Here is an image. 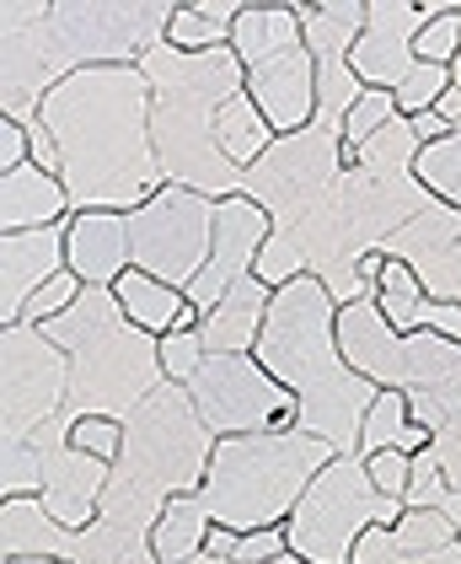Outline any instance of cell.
I'll list each match as a JSON object with an SVG mask.
<instances>
[{"label": "cell", "mask_w": 461, "mask_h": 564, "mask_svg": "<svg viewBox=\"0 0 461 564\" xmlns=\"http://www.w3.org/2000/svg\"><path fill=\"white\" fill-rule=\"evenodd\" d=\"M408 425H414V414H408V392L381 388L376 403H371V414H365V431H360V457H376V452H386V446H403Z\"/></svg>", "instance_id": "cell-30"}, {"label": "cell", "mask_w": 461, "mask_h": 564, "mask_svg": "<svg viewBox=\"0 0 461 564\" xmlns=\"http://www.w3.org/2000/svg\"><path fill=\"white\" fill-rule=\"evenodd\" d=\"M268 237H274V216H268L263 205H252L248 194H237V199H220V205H215V248H210V263L199 269V280H194L183 296L199 306V312L220 306V296H226L231 285H242L252 269H257V253L268 248Z\"/></svg>", "instance_id": "cell-14"}, {"label": "cell", "mask_w": 461, "mask_h": 564, "mask_svg": "<svg viewBox=\"0 0 461 564\" xmlns=\"http://www.w3.org/2000/svg\"><path fill=\"white\" fill-rule=\"evenodd\" d=\"M435 113H440V119H446V124H451V130H461V91H457V87L446 91V97H440V102H435Z\"/></svg>", "instance_id": "cell-48"}, {"label": "cell", "mask_w": 461, "mask_h": 564, "mask_svg": "<svg viewBox=\"0 0 461 564\" xmlns=\"http://www.w3.org/2000/svg\"><path fill=\"white\" fill-rule=\"evenodd\" d=\"M365 468H371V478H376L381 495H408V478H414V457L403 452V446H386V452H376V457H365Z\"/></svg>", "instance_id": "cell-43"}, {"label": "cell", "mask_w": 461, "mask_h": 564, "mask_svg": "<svg viewBox=\"0 0 461 564\" xmlns=\"http://www.w3.org/2000/svg\"><path fill=\"white\" fill-rule=\"evenodd\" d=\"M54 0H6L0 6V108L11 124H39L43 97L59 87V54L48 28Z\"/></svg>", "instance_id": "cell-13"}, {"label": "cell", "mask_w": 461, "mask_h": 564, "mask_svg": "<svg viewBox=\"0 0 461 564\" xmlns=\"http://www.w3.org/2000/svg\"><path fill=\"white\" fill-rule=\"evenodd\" d=\"M172 0H124V6H102V0H59L48 11L54 28V54H59V76L97 70V65H140L151 48L167 44L172 28Z\"/></svg>", "instance_id": "cell-8"}, {"label": "cell", "mask_w": 461, "mask_h": 564, "mask_svg": "<svg viewBox=\"0 0 461 564\" xmlns=\"http://www.w3.org/2000/svg\"><path fill=\"white\" fill-rule=\"evenodd\" d=\"M129 248H134V269H145L151 280H162L172 291H188L199 280V269L210 263L215 199L167 183L151 205H140L129 216Z\"/></svg>", "instance_id": "cell-10"}, {"label": "cell", "mask_w": 461, "mask_h": 564, "mask_svg": "<svg viewBox=\"0 0 461 564\" xmlns=\"http://www.w3.org/2000/svg\"><path fill=\"white\" fill-rule=\"evenodd\" d=\"M0 495H6V500L43 495V446L39 441H0Z\"/></svg>", "instance_id": "cell-31"}, {"label": "cell", "mask_w": 461, "mask_h": 564, "mask_svg": "<svg viewBox=\"0 0 461 564\" xmlns=\"http://www.w3.org/2000/svg\"><path fill=\"white\" fill-rule=\"evenodd\" d=\"M435 457H440V468H446V478H451V489H461V431L435 435Z\"/></svg>", "instance_id": "cell-45"}, {"label": "cell", "mask_w": 461, "mask_h": 564, "mask_svg": "<svg viewBox=\"0 0 461 564\" xmlns=\"http://www.w3.org/2000/svg\"><path fill=\"white\" fill-rule=\"evenodd\" d=\"M215 441L220 435H210V425L199 420L194 392L162 382L124 420V452L113 463L97 517L151 538V527L162 521V511L177 495H199V484L210 474Z\"/></svg>", "instance_id": "cell-5"}, {"label": "cell", "mask_w": 461, "mask_h": 564, "mask_svg": "<svg viewBox=\"0 0 461 564\" xmlns=\"http://www.w3.org/2000/svg\"><path fill=\"white\" fill-rule=\"evenodd\" d=\"M397 119H403V113H397V97L371 87L354 108H349V119H343V145H349V151H360L365 140H376V134L386 130V124H397Z\"/></svg>", "instance_id": "cell-34"}, {"label": "cell", "mask_w": 461, "mask_h": 564, "mask_svg": "<svg viewBox=\"0 0 461 564\" xmlns=\"http://www.w3.org/2000/svg\"><path fill=\"white\" fill-rule=\"evenodd\" d=\"M151 82L140 65H97L76 70L43 97L39 124L59 140V177L70 194V216L113 210L134 216L151 205L167 177L151 140Z\"/></svg>", "instance_id": "cell-1"}, {"label": "cell", "mask_w": 461, "mask_h": 564, "mask_svg": "<svg viewBox=\"0 0 461 564\" xmlns=\"http://www.w3.org/2000/svg\"><path fill=\"white\" fill-rule=\"evenodd\" d=\"M397 549H446V543H461L457 521L446 511H403V521L386 527Z\"/></svg>", "instance_id": "cell-35"}, {"label": "cell", "mask_w": 461, "mask_h": 564, "mask_svg": "<svg viewBox=\"0 0 461 564\" xmlns=\"http://www.w3.org/2000/svg\"><path fill=\"white\" fill-rule=\"evenodd\" d=\"M446 495H451V478L440 468V457H435V446L414 457V478H408V511H440L446 506Z\"/></svg>", "instance_id": "cell-40"}, {"label": "cell", "mask_w": 461, "mask_h": 564, "mask_svg": "<svg viewBox=\"0 0 461 564\" xmlns=\"http://www.w3.org/2000/svg\"><path fill=\"white\" fill-rule=\"evenodd\" d=\"M199 420L210 435H263V431H295L300 403L290 388H279L257 355H210L199 377L188 382Z\"/></svg>", "instance_id": "cell-12"}, {"label": "cell", "mask_w": 461, "mask_h": 564, "mask_svg": "<svg viewBox=\"0 0 461 564\" xmlns=\"http://www.w3.org/2000/svg\"><path fill=\"white\" fill-rule=\"evenodd\" d=\"M6 564H70V560H48V554H28V560H6Z\"/></svg>", "instance_id": "cell-51"}, {"label": "cell", "mask_w": 461, "mask_h": 564, "mask_svg": "<svg viewBox=\"0 0 461 564\" xmlns=\"http://www.w3.org/2000/svg\"><path fill=\"white\" fill-rule=\"evenodd\" d=\"M65 259H70V274H81V285H119L129 269H134V248H129V216H113V210H86V216H70L65 226Z\"/></svg>", "instance_id": "cell-20"}, {"label": "cell", "mask_w": 461, "mask_h": 564, "mask_svg": "<svg viewBox=\"0 0 461 564\" xmlns=\"http://www.w3.org/2000/svg\"><path fill=\"white\" fill-rule=\"evenodd\" d=\"M65 220L39 226V231H6L0 237V328L22 323V306L39 296L54 274H65Z\"/></svg>", "instance_id": "cell-18"}, {"label": "cell", "mask_w": 461, "mask_h": 564, "mask_svg": "<svg viewBox=\"0 0 461 564\" xmlns=\"http://www.w3.org/2000/svg\"><path fill=\"white\" fill-rule=\"evenodd\" d=\"M440 11V0H419V6H403V0H371L365 6V33H360V44L349 54V65H354V76L365 82V87L376 91H397L408 76H414V65H419V44L424 22Z\"/></svg>", "instance_id": "cell-15"}, {"label": "cell", "mask_w": 461, "mask_h": 564, "mask_svg": "<svg viewBox=\"0 0 461 564\" xmlns=\"http://www.w3.org/2000/svg\"><path fill=\"white\" fill-rule=\"evenodd\" d=\"M210 511H205V500L199 495H177L162 521L151 527V554L156 564H194L205 554V543H210Z\"/></svg>", "instance_id": "cell-24"}, {"label": "cell", "mask_w": 461, "mask_h": 564, "mask_svg": "<svg viewBox=\"0 0 461 564\" xmlns=\"http://www.w3.org/2000/svg\"><path fill=\"white\" fill-rule=\"evenodd\" d=\"M252 274H257L263 285L285 291L290 280H300V274H306V259H300V248H295L285 231H274V237H268V248L257 253V269H252Z\"/></svg>", "instance_id": "cell-41"}, {"label": "cell", "mask_w": 461, "mask_h": 564, "mask_svg": "<svg viewBox=\"0 0 461 564\" xmlns=\"http://www.w3.org/2000/svg\"><path fill=\"white\" fill-rule=\"evenodd\" d=\"M414 54H419L424 65H457V54H461V6H446V0H440V11L424 22Z\"/></svg>", "instance_id": "cell-36"}, {"label": "cell", "mask_w": 461, "mask_h": 564, "mask_svg": "<svg viewBox=\"0 0 461 564\" xmlns=\"http://www.w3.org/2000/svg\"><path fill=\"white\" fill-rule=\"evenodd\" d=\"M274 140H279V134H274V124L257 113V102H252L248 91L231 97V102L220 108V151H226V162H231L237 173H248L252 162H263Z\"/></svg>", "instance_id": "cell-27"}, {"label": "cell", "mask_w": 461, "mask_h": 564, "mask_svg": "<svg viewBox=\"0 0 461 564\" xmlns=\"http://www.w3.org/2000/svg\"><path fill=\"white\" fill-rule=\"evenodd\" d=\"M70 398V360L43 328H0V441H33Z\"/></svg>", "instance_id": "cell-11"}, {"label": "cell", "mask_w": 461, "mask_h": 564, "mask_svg": "<svg viewBox=\"0 0 461 564\" xmlns=\"http://www.w3.org/2000/svg\"><path fill=\"white\" fill-rule=\"evenodd\" d=\"M43 446V506H48V517L59 521V527H70V532H81L97 521L102 511V495H108V478H113V463H102V457H91L81 446H70L65 435L54 431H39L33 435Z\"/></svg>", "instance_id": "cell-16"}, {"label": "cell", "mask_w": 461, "mask_h": 564, "mask_svg": "<svg viewBox=\"0 0 461 564\" xmlns=\"http://www.w3.org/2000/svg\"><path fill=\"white\" fill-rule=\"evenodd\" d=\"M300 39H306V33H300L295 6H242V17H237V28H231V54L242 59V70H252V65L285 54V48L300 44Z\"/></svg>", "instance_id": "cell-23"}, {"label": "cell", "mask_w": 461, "mask_h": 564, "mask_svg": "<svg viewBox=\"0 0 461 564\" xmlns=\"http://www.w3.org/2000/svg\"><path fill=\"white\" fill-rule=\"evenodd\" d=\"M145 82H151V140H156V162L172 188H194L205 199H237L242 173L226 162L220 151V108L231 97L248 91V70L231 48H205V54H183V48H151L140 59Z\"/></svg>", "instance_id": "cell-3"}, {"label": "cell", "mask_w": 461, "mask_h": 564, "mask_svg": "<svg viewBox=\"0 0 461 564\" xmlns=\"http://www.w3.org/2000/svg\"><path fill=\"white\" fill-rule=\"evenodd\" d=\"M451 87L461 91V54H457V65H451Z\"/></svg>", "instance_id": "cell-52"}, {"label": "cell", "mask_w": 461, "mask_h": 564, "mask_svg": "<svg viewBox=\"0 0 461 564\" xmlns=\"http://www.w3.org/2000/svg\"><path fill=\"white\" fill-rule=\"evenodd\" d=\"M338 452L322 435L306 431H263V435H220L210 474L199 484V500L215 527L257 532L285 527L311 478L333 463Z\"/></svg>", "instance_id": "cell-6"}, {"label": "cell", "mask_w": 461, "mask_h": 564, "mask_svg": "<svg viewBox=\"0 0 461 564\" xmlns=\"http://www.w3.org/2000/svg\"><path fill=\"white\" fill-rule=\"evenodd\" d=\"M408 414H414V425L424 431H461V377L451 382H440V388H419L408 392Z\"/></svg>", "instance_id": "cell-33"}, {"label": "cell", "mask_w": 461, "mask_h": 564, "mask_svg": "<svg viewBox=\"0 0 461 564\" xmlns=\"http://www.w3.org/2000/svg\"><path fill=\"white\" fill-rule=\"evenodd\" d=\"M43 334L70 360V398L54 420V431L65 441L81 420H119L124 425L129 414L167 382L162 339L134 328L108 285H86L81 302L65 317L43 323Z\"/></svg>", "instance_id": "cell-4"}, {"label": "cell", "mask_w": 461, "mask_h": 564, "mask_svg": "<svg viewBox=\"0 0 461 564\" xmlns=\"http://www.w3.org/2000/svg\"><path fill=\"white\" fill-rule=\"evenodd\" d=\"M81 274H70V269H65V274H54V280H48V285H43L39 296H33V302L22 306V323H28V328H43V323H54V317H65V312H70V306L81 302Z\"/></svg>", "instance_id": "cell-39"}, {"label": "cell", "mask_w": 461, "mask_h": 564, "mask_svg": "<svg viewBox=\"0 0 461 564\" xmlns=\"http://www.w3.org/2000/svg\"><path fill=\"white\" fill-rule=\"evenodd\" d=\"M70 446H81V452L102 457V463H119V452H124V425H119V420H81V425L70 431Z\"/></svg>", "instance_id": "cell-42"}, {"label": "cell", "mask_w": 461, "mask_h": 564, "mask_svg": "<svg viewBox=\"0 0 461 564\" xmlns=\"http://www.w3.org/2000/svg\"><path fill=\"white\" fill-rule=\"evenodd\" d=\"M414 177H419L440 205L461 210V130L446 134L440 145H424L419 162H414Z\"/></svg>", "instance_id": "cell-29"}, {"label": "cell", "mask_w": 461, "mask_h": 564, "mask_svg": "<svg viewBox=\"0 0 461 564\" xmlns=\"http://www.w3.org/2000/svg\"><path fill=\"white\" fill-rule=\"evenodd\" d=\"M446 91H451V65H424L419 59L414 76L392 91V97H397V113H403V119H419V113H429Z\"/></svg>", "instance_id": "cell-37"}, {"label": "cell", "mask_w": 461, "mask_h": 564, "mask_svg": "<svg viewBox=\"0 0 461 564\" xmlns=\"http://www.w3.org/2000/svg\"><path fill=\"white\" fill-rule=\"evenodd\" d=\"M403 511H408V500L381 495L365 457L343 452L311 478V489L300 495V506L285 521L290 554H300L306 564H354V543L371 527L403 521Z\"/></svg>", "instance_id": "cell-7"}, {"label": "cell", "mask_w": 461, "mask_h": 564, "mask_svg": "<svg viewBox=\"0 0 461 564\" xmlns=\"http://www.w3.org/2000/svg\"><path fill=\"white\" fill-rule=\"evenodd\" d=\"M70 210L65 177L43 173L33 162L11 167L0 177V231H39V226H59Z\"/></svg>", "instance_id": "cell-22"}, {"label": "cell", "mask_w": 461, "mask_h": 564, "mask_svg": "<svg viewBox=\"0 0 461 564\" xmlns=\"http://www.w3.org/2000/svg\"><path fill=\"white\" fill-rule=\"evenodd\" d=\"M248 97L257 102V113L274 124V134H300L317 124V59L306 39L290 44L285 54L263 59L248 70Z\"/></svg>", "instance_id": "cell-17"}, {"label": "cell", "mask_w": 461, "mask_h": 564, "mask_svg": "<svg viewBox=\"0 0 461 564\" xmlns=\"http://www.w3.org/2000/svg\"><path fill=\"white\" fill-rule=\"evenodd\" d=\"M252 355L263 360V371L279 388L295 392V403H300L295 431L322 435L338 457L360 452V431H365V414H371L381 388L365 382L343 360V349H338V302L317 274H300L285 291H274L268 323H263Z\"/></svg>", "instance_id": "cell-2"}, {"label": "cell", "mask_w": 461, "mask_h": 564, "mask_svg": "<svg viewBox=\"0 0 461 564\" xmlns=\"http://www.w3.org/2000/svg\"><path fill=\"white\" fill-rule=\"evenodd\" d=\"M349 173L343 162V130L311 124L300 134H285L268 145L263 162L242 173V194L274 216V231H290L300 216H311Z\"/></svg>", "instance_id": "cell-9"}, {"label": "cell", "mask_w": 461, "mask_h": 564, "mask_svg": "<svg viewBox=\"0 0 461 564\" xmlns=\"http://www.w3.org/2000/svg\"><path fill=\"white\" fill-rule=\"evenodd\" d=\"M205 360H210V349H205L199 328H172V334H162V371H167V382L188 388Z\"/></svg>", "instance_id": "cell-38"}, {"label": "cell", "mask_w": 461, "mask_h": 564, "mask_svg": "<svg viewBox=\"0 0 461 564\" xmlns=\"http://www.w3.org/2000/svg\"><path fill=\"white\" fill-rule=\"evenodd\" d=\"M440 511L457 521V538H461V489H451V495H446V506H440Z\"/></svg>", "instance_id": "cell-49"}, {"label": "cell", "mask_w": 461, "mask_h": 564, "mask_svg": "<svg viewBox=\"0 0 461 564\" xmlns=\"http://www.w3.org/2000/svg\"><path fill=\"white\" fill-rule=\"evenodd\" d=\"M28 156H33V134H28V124H11V119H6V124H0V167L11 173V167H22Z\"/></svg>", "instance_id": "cell-44"}, {"label": "cell", "mask_w": 461, "mask_h": 564, "mask_svg": "<svg viewBox=\"0 0 461 564\" xmlns=\"http://www.w3.org/2000/svg\"><path fill=\"white\" fill-rule=\"evenodd\" d=\"M28 134H33V156H28V162H33V167H43V173L59 177V167H65V162H59V140L43 130V124H33Z\"/></svg>", "instance_id": "cell-46"}, {"label": "cell", "mask_w": 461, "mask_h": 564, "mask_svg": "<svg viewBox=\"0 0 461 564\" xmlns=\"http://www.w3.org/2000/svg\"><path fill=\"white\" fill-rule=\"evenodd\" d=\"M113 296H119L129 323L145 328V334H156V339L172 334V328L183 323V312H188V296L172 291V285H162V280H151L145 269H129L124 280L113 285Z\"/></svg>", "instance_id": "cell-25"}, {"label": "cell", "mask_w": 461, "mask_h": 564, "mask_svg": "<svg viewBox=\"0 0 461 564\" xmlns=\"http://www.w3.org/2000/svg\"><path fill=\"white\" fill-rule=\"evenodd\" d=\"M242 6L231 0H199V6H177L167 28V44L183 54H205V48H231V28H237Z\"/></svg>", "instance_id": "cell-26"}, {"label": "cell", "mask_w": 461, "mask_h": 564, "mask_svg": "<svg viewBox=\"0 0 461 564\" xmlns=\"http://www.w3.org/2000/svg\"><path fill=\"white\" fill-rule=\"evenodd\" d=\"M205 554L231 564H274L290 554V532L285 527H257V532H231V527H210Z\"/></svg>", "instance_id": "cell-28"}, {"label": "cell", "mask_w": 461, "mask_h": 564, "mask_svg": "<svg viewBox=\"0 0 461 564\" xmlns=\"http://www.w3.org/2000/svg\"><path fill=\"white\" fill-rule=\"evenodd\" d=\"M268 306H274V285H263L257 274H248L242 285H231L220 296V306H210L205 323H199L205 349L210 355H252L263 323H268Z\"/></svg>", "instance_id": "cell-21"}, {"label": "cell", "mask_w": 461, "mask_h": 564, "mask_svg": "<svg viewBox=\"0 0 461 564\" xmlns=\"http://www.w3.org/2000/svg\"><path fill=\"white\" fill-rule=\"evenodd\" d=\"M354 564H461V543H446V549H397L386 527H371L354 543Z\"/></svg>", "instance_id": "cell-32"}, {"label": "cell", "mask_w": 461, "mask_h": 564, "mask_svg": "<svg viewBox=\"0 0 461 564\" xmlns=\"http://www.w3.org/2000/svg\"><path fill=\"white\" fill-rule=\"evenodd\" d=\"M338 349L343 360L376 382V388L403 392L408 388V334H397L376 302H349L338 306Z\"/></svg>", "instance_id": "cell-19"}, {"label": "cell", "mask_w": 461, "mask_h": 564, "mask_svg": "<svg viewBox=\"0 0 461 564\" xmlns=\"http://www.w3.org/2000/svg\"><path fill=\"white\" fill-rule=\"evenodd\" d=\"M408 124H414V140H419V145H440L446 134H457L446 119H440V113H435V108H429V113H419V119H408Z\"/></svg>", "instance_id": "cell-47"}, {"label": "cell", "mask_w": 461, "mask_h": 564, "mask_svg": "<svg viewBox=\"0 0 461 564\" xmlns=\"http://www.w3.org/2000/svg\"><path fill=\"white\" fill-rule=\"evenodd\" d=\"M194 564H231V560H215V554H199ZM274 564H306V560H300V554H285V560H274Z\"/></svg>", "instance_id": "cell-50"}]
</instances>
